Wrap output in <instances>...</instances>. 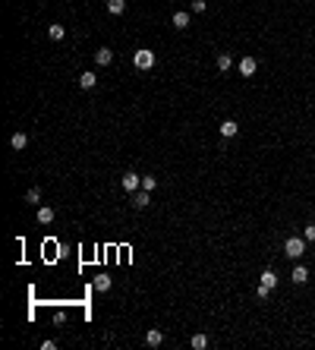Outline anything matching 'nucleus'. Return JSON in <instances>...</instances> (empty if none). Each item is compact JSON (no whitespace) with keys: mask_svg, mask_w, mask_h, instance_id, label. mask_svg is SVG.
<instances>
[{"mask_svg":"<svg viewBox=\"0 0 315 350\" xmlns=\"http://www.w3.org/2000/svg\"><path fill=\"white\" fill-rule=\"evenodd\" d=\"M120 183H123V190H126V193H136V190H142V177H139V174H132V171H126Z\"/></svg>","mask_w":315,"mask_h":350,"instance_id":"obj_4","label":"nucleus"},{"mask_svg":"<svg viewBox=\"0 0 315 350\" xmlns=\"http://www.w3.org/2000/svg\"><path fill=\"white\" fill-rule=\"evenodd\" d=\"M256 297H259V300H268V297H271V287H265V284H259V291H256Z\"/></svg>","mask_w":315,"mask_h":350,"instance_id":"obj_24","label":"nucleus"},{"mask_svg":"<svg viewBox=\"0 0 315 350\" xmlns=\"http://www.w3.org/2000/svg\"><path fill=\"white\" fill-rule=\"evenodd\" d=\"M237 70H240V76H246V79H249V76H256L259 60H256V57H243V60L237 63Z\"/></svg>","mask_w":315,"mask_h":350,"instance_id":"obj_3","label":"nucleus"},{"mask_svg":"<svg viewBox=\"0 0 315 350\" xmlns=\"http://www.w3.org/2000/svg\"><path fill=\"white\" fill-rule=\"evenodd\" d=\"M95 63H98V66H111V63H113V51H111V48H98V51H95Z\"/></svg>","mask_w":315,"mask_h":350,"instance_id":"obj_10","label":"nucleus"},{"mask_svg":"<svg viewBox=\"0 0 315 350\" xmlns=\"http://www.w3.org/2000/svg\"><path fill=\"white\" fill-rule=\"evenodd\" d=\"M54 221V208L51 205H38V224H51Z\"/></svg>","mask_w":315,"mask_h":350,"instance_id":"obj_14","label":"nucleus"},{"mask_svg":"<svg viewBox=\"0 0 315 350\" xmlns=\"http://www.w3.org/2000/svg\"><path fill=\"white\" fill-rule=\"evenodd\" d=\"M148 205H151L148 190H136L132 193V208H136V212H142V208H148Z\"/></svg>","mask_w":315,"mask_h":350,"instance_id":"obj_5","label":"nucleus"},{"mask_svg":"<svg viewBox=\"0 0 315 350\" xmlns=\"http://www.w3.org/2000/svg\"><path fill=\"white\" fill-rule=\"evenodd\" d=\"M237 133H240V123H237V120H221V136H224V139H233Z\"/></svg>","mask_w":315,"mask_h":350,"instance_id":"obj_9","label":"nucleus"},{"mask_svg":"<svg viewBox=\"0 0 315 350\" xmlns=\"http://www.w3.org/2000/svg\"><path fill=\"white\" fill-rule=\"evenodd\" d=\"M48 35L54 38V41H60V38L66 35V29H63V25H60V22H51V25H48Z\"/></svg>","mask_w":315,"mask_h":350,"instance_id":"obj_17","label":"nucleus"},{"mask_svg":"<svg viewBox=\"0 0 315 350\" xmlns=\"http://www.w3.org/2000/svg\"><path fill=\"white\" fill-rule=\"evenodd\" d=\"M214 63H218L221 73H227V70L233 66V57H230V54H218V60H214Z\"/></svg>","mask_w":315,"mask_h":350,"instance_id":"obj_16","label":"nucleus"},{"mask_svg":"<svg viewBox=\"0 0 315 350\" xmlns=\"http://www.w3.org/2000/svg\"><path fill=\"white\" fill-rule=\"evenodd\" d=\"M189 22H192V16H189V13H183V10L170 16V25H173V29H180V32H183V29H189Z\"/></svg>","mask_w":315,"mask_h":350,"instance_id":"obj_6","label":"nucleus"},{"mask_svg":"<svg viewBox=\"0 0 315 350\" xmlns=\"http://www.w3.org/2000/svg\"><path fill=\"white\" fill-rule=\"evenodd\" d=\"M95 291H98V293H107V291H111V278H107V274H98V278H95Z\"/></svg>","mask_w":315,"mask_h":350,"instance_id":"obj_18","label":"nucleus"},{"mask_svg":"<svg viewBox=\"0 0 315 350\" xmlns=\"http://www.w3.org/2000/svg\"><path fill=\"white\" fill-rule=\"evenodd\" d=\"M132 63H136V70L148 73L151 66H155V51H148V48H139L136 54H132Z\"/></svg>","mask_w":315,"mask_h":350,"instance_id":"obj_2","label":"nucleus"},{"mask_svg":"<svg viewBox=\"0 0 315 350\" xmlns=\"http://www.w3.org/2000/svg\"><path fill=\"white\" fill-rule=\"evenodd\" d=\"M262 284L271 287V291L278 287V272H274V268H265V272H262Z\"/></svg>","mask_w":315,"mask_h":350,"instance_id":"obj_15","label":"nucleus"},{"mask_svg":"<svg viewBox=\"0 0 315 350\" xmlns=\"http://www.w3.org/2000/svg\"><path fill=\"white\" fill-rule=\"evenodd\" d=\"M95 82H98V76H95L92 70L79 73V85H82V89H95Z\"/></svg>","mask_w":315,"mask_h":350,"instance_id":"obj_11","label":"nucleus"},{"mask_svg":"<svg viewBox=\"0 0 315 350\" xmlns=\"http://www.w3.org/2000/svg\"><path fill=\"white\" fill-rule=\"evenodd\" d=\"M189 344L196 347V350H205V347H208V334H192Z\"/></svg>","mask_w":315,"mask_h":350,"instance_id":"obj_19","label":"nucleus"},{"mask_svg":"<svg viewBox=\"0 0 315 350\" xmlns=\"http://www.w3.org/2000/svg\"><path fill=\"white\" fill-rule=\"evenodd\" d=\"M284 255L296 262L299 255H306V237H287L284 240Z\"/></svg>","mask_w":315,"mask_h":350,"instance_id":"obj_1","label":"nucleus"},{"mask_svg":"<svg viewBox=\"0 0 315 350\" xmlns=\"http://www.w3.org/2000/svg\"><path fill=\"white\" fill-rule=\"evenodd\" d=\"M155 186H158V177H142V190H155Z\"/></svg>","mask_w":315,"mask_h":350,"instance_id":"obj_23","label":"nucleus"},{"mask_svg":"<svg viewBox=\"0 0 315 350\" xmlns=\"http://www.w3.org/2000/svg\"><path fill=\"white\" fill-rule=\"evenodd\" d=\"M10 145H13L16 152H22L25 145H29V136H25V133H13V136H10Z\"/></svg>","mask_w":315,"mask_h":350,"instance_id":"obj_13","label":"nucleus"},{"mask_svg":"<svg viewBox=\"0 0 315 350\" xmlns=\"http://www.w3.org/2000/svg\"><path fill=\"white\" fill-rule=\"evenodd\" d=\"M205 6H208L205 0H192V3H189V13H205Z\"/></svg>","mask_w":315,"mask_h":350,"instance_id":"obj_22","label":"nucleus"},{"mask_svg":"<svg viewBox=\"0 0 315 350\" xmlns=\"http://www.w3.org/2000/svg\"><path fill=\"white\" fill-rule=\"evenodd\" d=\"M107 13H111V16H123L126 13V0H107Z\"/></svg>","mask_w":315,"mask_h":350,"instance_id":"obj_12","label":"nucleus"},{"mask_svg":"<svg viewBox=\"0 0 315 350\" xmlns=\"http://www.w3.org/2000/svg\"><path fill=\"white\" fill-rule=\"evenodd\" d=\"M161 344H164L161 328H148V331H145V347H161Z\"/></svg>","mask_w":315,"mask_h":350,"instance_id":"obj_8","label":"nucleus"},{"mask_svg":"<svg viewBox=\"0 0 315 350\" xmlns=\"http://www.w3.org/2000/svg\"><path fill=\"white\" fill-rule=\"evenodd\" d=\"M303 237H306V243H315V224H306L303 227Z\"/></svg>","mask_w":315,"mask_h":350,"instance_id":"obj_21","label":"nucleus"},{"mask_svg":"<svg viewBox=\"0 0 315 350\" xmlns=\"http://www.w3.org/2000/svg\"><path fill=\"white\" fill-rule=\"evenodd\" d=\"M290 281H293V284H306V281H309V268L296 262V265H293V272H290Z\"/></svg>","mask_w":315,"mask_h":350,"instance_id":"obj_7","label":"nucleus"},{"mask_svg":"<svg viewBox=\"0 0 315 350\" xmlns=\"http://www.w3.org/2000/svg\"><path fill=\"white\" fill-rule=\"evenodd\" d=\"M66 322V312H54V325H63Z\"/></svg>","mask_w":315,"mask_h":350,"instance_id":"obj_25","label":"nucleus"},{"mask_svg":"<svg viewBox=\"0 0 315 350\" xmlns=\"http://www.w3.org/2000/svg\"><path fill=\"white\" fill-rule=\"evenodd\" d=\"M25 202H32V205H38V202H41V190H38V186H32V190L25 193Z\"/></svg>","mask_w":315,"mask_h":350,"instance_id":"obj_20","label":"nucleus"}]
</instances>
